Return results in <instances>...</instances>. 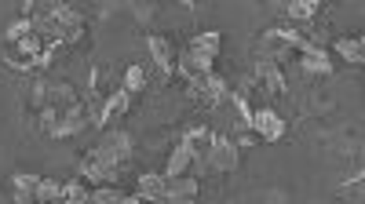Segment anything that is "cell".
<instances>
[{
    "label": "cell",
    "mask_w": 365,
    "mask_h": 204,
    "mask_svg": "<svg viewBox=\"0 0 365 204\" xmlns=\"http://www.w3.org/2000/svg\"><path fill=\"white\" fill-rule=\"evenodd\" d=\"M132 135L125 131V128H106L103 131V139L96 142V150H88L96 161H103V164H120L125 168L128 161H132Z\"/></svg>",
    "instance_id": "cell-1"
},
{
    "label": "cell",
    "mask_w": 365,
    "mask_h": 204,
    "mask_svg": "<svg viewBox=\"0 0 365 204\" xmlns=\"http://www.w3.org/2000/svg\"><path fill=\"white\" fill-rule=\"evenodd\" d=\"M252 77H256V84H259V92H270V95H289V80H285L282 66H278V63H270V58H263V55H259V63H256Z\"/></svg>",
    "instance_id": "cell-2"
},
{
    "label": "cell",
    "mask_w": 365,
    "mask_h": 204,
    "mask_svg": "<svg viewBox=\"0 0 365 204\" xmlns=\"http://www.w3.org/2000/svg\"><path fill=\"white\" fill-rule=\"evenodd\" d=\"M212 142H216V135H212V128L208 124H194L187 135H182V142L179 146H187L190 150V157H194V168L201 171V168H208L205 161H208V150H212Z\"/></svg>",
    "instance_id": "cell-3"
},
{
    "label": "cell",
    "mask_w": 365,
    "mask_h": 204,
    "mask_svg": "<svg viewBox=\"0 0 365 204\" xmlns=\"http://www.w3.org/2000/svg\"><path fill=\"white\" fill-rule=\"evenodd\" d=\"M249 128H252L259 139H267V142H278V139L285 135V121L278 117V109H270V106H256Z\"/></svg>",
    "instance_id": "cell-4"
},
{
    "label": "cell",
    "mask_w": 365,
    "mask_h": 204,
    "mask_svg": "<svg viewBox=\"0 0 365 204\" xmlns=\"http://www.w3.org/2000/svg\"><path fill=\"white\" fill-rule=\"evenodd\" d=\"M299 66H303V73H307V77H329L332 73L329 51L322 44H314V41H307V44L299 48Z\"/></svg>",
    "instance_id": "cell-5"
},
{
    "label": "cell",
    "mask_w": 365,
    "mask_h": 204,
    "mask_svg": "<svg viewBox=\"0 0 365 204\" xmlns=\"http://www.w3.org/2000/svg\"><path fill=\"white\" fill-rule=\"evenodd\" d=\"M237 161H241V154H237V142L234 139H220L216 135V142H212V150H208V168L212 171H234L237 168Z\"/></svg>",
    "instance_id": "cell-6"
},
{
    "label": "cell",
    "mask_w": 365,
    "mask_h": 204,
    "mask_svg": "<svg viewBox=\"0 0 365 204\" xmlns=\"http://www.w3.org/2000/svg\"><path fill=\"white\" fill-rule=\"evenodd\" d=\"M212 63H216V58H208V55H197V51H179V58H175V70L187 77L190 84L194 80H201V77H208L212 73Z\"/></svg>",
    "instance_id": "cell-7"
},
{
    "label": "cell",
    "mask_w": 365,
    "mask_h": 204,
    "mask_svg": "<svg viewBox=\"0 0 365 204\" xmlns=\"http://www.w3.org/2000/svg\"><path fill=\"white\" fill-rule=\"evenodd\" d=\"M37 186H41V175H29V171H15L8 179V193L15 204H37Z\"/></svg>",
    "instance_id": "cell-8"
},
{
    "label": "cell",
    "mask_w": 365,
    "mask_h": 204,
    "mask_svg": "<svg viewBox=\"0 0 365 204\" xmlns=\"http://www.w3.org/2000/svg\"><path fill=\"white\" fill-rule=\"evenodd\" d=\"M194 200H197V179L194 175L165 179V204H194Z\"/></svg>",
    "instance_id": "cell-9"
},
{
    "label": "cell",
    "mask_w": 365,
    "mask_h": 204,
    "mask_svg": "<svg viewBox=\"0 0 365 204\" xmlns=\"http://www.w3.org/2000/svg\"><path fill=\"white\" fill-rule=\"evenodd\" d=\"M146 51H150V63H154L165 77H172V70H175V51H172V44H168L165 37H158V33H150V37H146Z\"/></svg>",
    "instance_id": "cell-10"
},
{
    "label": "cell",
    "mask_w": 365,
    "mask_h": 204,
    "mask_svg": "<svg viewBox=\"0 0 365 204\" xmlns=\"http://www.w3.org/2000/svg\"><path fill=\"white\" fill-rule=\"evenodd\" d=\"M128 102H132V95L125 92V87H113V92L106 95V102L99 106V113H96V124H99V128H106L110 121H117V117L128 109Z\"/></svg>",
    "instance_id": "cell-11"
},
{
    "label": "cell",
    "mask_w": 365,
    "mask_h": 204,
    "mask_svg": "<svg viewBox=\"0 0 365 204\" xmlns=\"http://www.w3.org/2000/svg\"><path fill=\"white\" fill-rule=\"evenodd\" d=\"M135 197L143 204H165V175H139V183H135Z\"/></svg>",
    "instance_id": "cell-12"
},
{
    "label": "cell",
    "mask_w": 365,
    "mask_h": 204,
    "mask_svg": "<svg viewBox=\"0 0 365 204\" xmlns=\"http://www.w3.org/2000/svg\"><path fill=\"white\" fill-rule=\"evenodd\" d=\"M190 168H194V157H190V150L187 146H175V150L168 154V164H165V179H179V175H190Z\"/></svg>",
    "instance_id": "cell-13"
},
{
    "label": "cell",
    "mask_w": 365,
    "mask_h": 204,
    "mask_svg": "<svg viewBox=\"0 0 365 204\" xmlns=\"http://www.w3.org/2000/svg\"><path fill=\"white\" fill-rule=\"evenodd\" d=\"M66 197V183L63 179H44L41 175V186H37V204H58Z\"/></svg>",
    "instance_id": "cell-14"
},
{
    "label": "cell",
    "mask_w": 365,
    "mask_h": 204,
    "mask_svg": "<svg viewBox=\"0 0 365 204\" xmlns=\"http://www.w3.org/2000/svg\"><path fill=\"white\" fill-rule=\"evenodd\" d=\"M220 44H223V37L216 33V29H205V33H197V37L190 41V51H197V55H208V58H216V55H220Z\"/></svg>",
    "instance_id": "cell-15"
},
{
    "label": "cell",
    "mask_w": 365,
    "mask_h": 204,
    "mask_svg": "<svg viewBox=\"0 0 365 204\" xmlns=\"http://www.w3.org/2000/svg\"><path fill=\"white\" fill-rule=\"evenodd\" d=\"M336 55L340 58H347V63H365V44H361V37H340L336 41Z\"/></svg>",
    "instance_id": "cell-16"
},
{
    "label": "cell",
    "mask_w": 365,
    "mask_h": 204,
    "mask_svg": "<svg viewBox=\"0 0 365 204\" xmlns=\"http://www.w3.org/2000/svg\"><path fill=\"white\" fill-rule=\"evenodd\" d=\"M318 11H322L318 0H296V4H285V15H289L292 22H311Z\"/></svg>",
    "instance_id": "cell-17"
},
{
    "label": "cell",
    "mask_w": 365,
    "mask_h": 204,
    "mask_svg": "<svg viewBox=\"0 0 365 204\" xmlns=\"http://www.w3.org/2000/svg\"><path fill=\"white\" fill-rule=\"evenodd\" d=\"M120 87H125V92L132 95V92H143V87H146V70L135 63V66H128L125 70V80H120Z\"/></svg>",
    "instance_id": "cell-18"
},
{
    "label": "cell",
    "mask_w": 365,
    "mask_h": 204,
    "mask_svg": "<svg viewBox=\"0 0 365 204\" xmlns=\"http://www.w3.org/2000/svg\"><path fill=\"white\" fill-rule=\"evenodd\" d=\"M34 33V22H26V18H19V22H11L8 26V33H4V44H19L22 37H29Z\"/></svg>",
    "instance_id": "cell-19"
},
{
    "label": "cell",
    "mask_w": 365,
    "mask_h": 204,
    "mask_svg": "<svg viewBox=\"0 0 365 204\" xmlns=\"http://www.w3.org/2000/svg\"><path fill=\"white\" fill-rule=\"evenodd\" d=\"M132 15H135L139 22H150V18L158 15V8H154V4H132Z\"/></svg>",
    "instance_id": "cell-20"
}]
</instances>
